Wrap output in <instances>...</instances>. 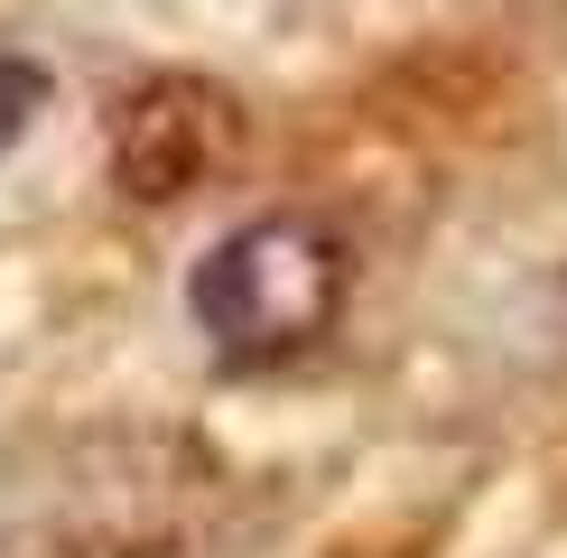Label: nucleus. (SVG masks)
<instances>
[{"mask_svg":"<svg viewBox=\"0 0 567 558\" xmlns=\"http://www.w3.org/2000/svg\"><path fill=\"white\" fill-rule=\"evenodd\" d=\"M186 308L215 335V354H233V363L307 354L344 308V242L317 215H261L205 251Z\"/></svg>","mask_w":567,"mask_h":558,"instance_id":"1","label":"nucleus"},{"mask_svg":"<svg viewBox=\"0 0 567 558\" xmlns=\"http://www.w3.org/2000/svg\"><path fill=\"white\" fill-rule=\"evenodd\" d=\"M233 149H243V112H233V93H215V84L168 75V84H150L122 112V186L150 196V205L224 177Z\"/></svg>","mask_w":567,"mask_h":558,"instance_id":"2","label":"nucleus"},{"mask_svg":"<svg viewBox=\"0 0 567 558\" xmlns=\"http://www.w3.org/2000/svg\"><path fill=\"white\" fill-rule=\"evenodd\" d=\"M29 103H38V75H29V65H0V140L29 122Z\"/></svg>","mask_w":567,"mask_h":558,"instance_id":"3","label":"nucleus"}]
</instances>
